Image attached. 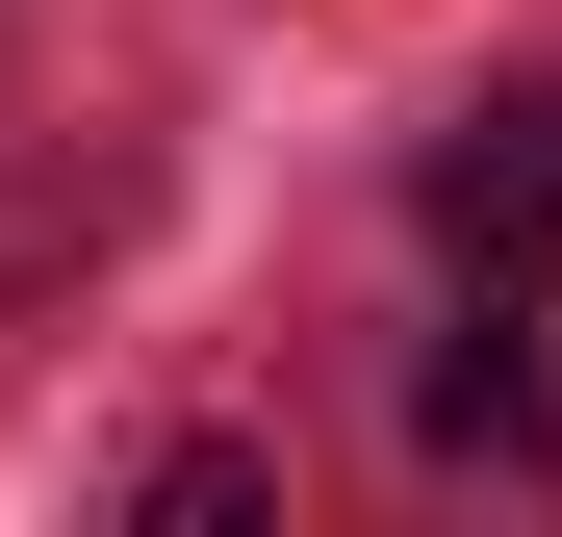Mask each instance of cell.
Returning <instances> with one entry per match:
<instances>
[{"mask_svg":"<svg viewBox=\"0 0 562 537\" xmlns=\"http://www.w3.org/2000/svg\"><path fill=\"white\" fill-rule=\"evenodd\" d=\"M128 512H154V537H256L281 461H256V435H179V461H128Z\"/></svg>","mask_w":562,"mask_h":537,"instance_id":"3957f363","label":"cell"},{"mask_svg":"<svg viewBox=\"0 0 562 537\" xmlns=\"http://www.w3.org/2000/svg\"><path fill=\"white\" fill-rule=\"evenodd\" d=\"M409 205H435V256H460L486 307H562V77H486Z\"/></svg>","mask_w":562,"mask_h":537,"instance_id":"6da1fadb","label":"cell"},{"mask_svg":"<svg viewBox=\"0 0 562 537\" xmlns=\"http://www.w3.org/2000/svg\"><path fill=\"white\" fill-rule=\"evenodd\" d=\"M409 435H435V461H512V486H562V358H512V333H460L435 384H409Z\"/></svg>","mask_w":562,"mask_h":537,"instance_id":"7a4b0ae2","label":"cell"}]
</instances>
